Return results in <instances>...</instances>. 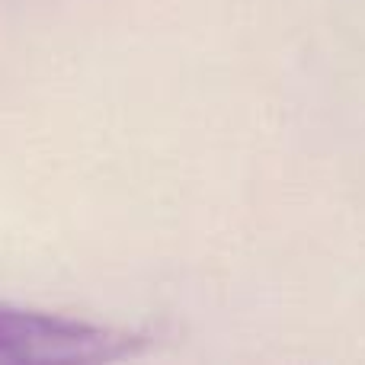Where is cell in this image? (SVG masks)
<instances>
[{"instance_id":"1","label":"cell","mask_w":365,"mask_h":365,"mask_svg":"<svg viewBox=\"0 0 365 365\" xmlns=\"http://www.w3.org/2000/svg\"><path fill=\"white\" fill-rule=\"evenodd\" d=\"M151 336L132 327L0 302V365H93L141 356Z\"/></svg>"}]
</instances>
